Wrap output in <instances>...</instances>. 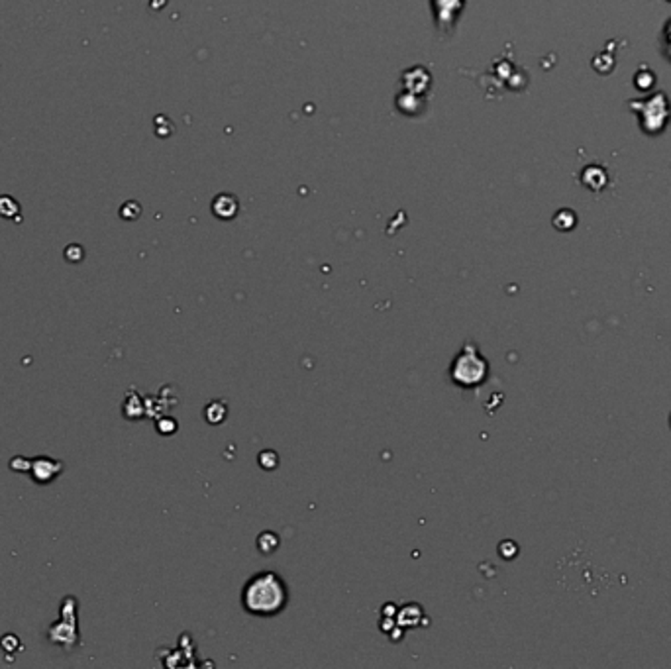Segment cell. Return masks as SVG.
Segmentation results:
<instances>
[{
	"mask_svg": "<svg viewBox=\"0 0 671 669\" xmlns=\"http://www.w3.org/2000/svg\"><path fill=\"white\" fill-rule=\"evenodd\" d=\"M287 605L289 587L275 571H259L249 577L242 589V607L253 616H277L279 612L285 611Z\"/></svg>",
	"mask_w": 671,
	"mask_h": 669,
	"instance_id": "1",
	"label": "cell"
},
{
	"mask_svg": "<svg viewBox=\"0 0 671 669\" xmlns=\"http://www.w3.org/2000/svg\"><path fill=\"white\" fill-rule=\"evenodd\" d=\"M449 377L461 389L479 387L485 383V379L489 377V364L473 341H467L454 357L449 365Z\"/></svg>",
	"mask_w": 671,
	"mask_h": 669,
	"instance_id": "2",
	"label": "cell"
},
{
	"mask_svg": "<svg viewBox=\"0 0 671 669\" xmlns=\"http://www.w3.org/2000/svg\"><path fill=\"white\" fill-rule=\"evenodd\" d=\"M670 424H671V422H670Z\"/></svg>",
	"mask_w": 671,
	"mask_h": 669,
	"instance_id": "7",
	"label": "cell"
},
{
	"mask_svg": "<svg viewBox=\"0 0 671 669\" xmlns=\"http://www.w3.org/2000/svg\"><path fill=\"white\" fill-rule=\"evenodd\" d=\"M157 430L165 436L173 434V432L177 430L175 420H171V418H163V420H159V422H157Z\"/></svg>",
	"mask_w": 671,
	"mask_h": 669,
	"instance_id": "6",
	"label": "cell"
},
{
	"mask_svg": "<svg viewBox=\"0 0 671 669\" xmlns=\"http://www.w3.org/2000/svg\"><path fill=\"white\" fill-rule=\"evenodd\" d=\"M204 414H206V420H208L211 424H220L224 418H226V414H228V409L224 407L220 400H216V402H211V404L206 407Z\"/></svg>",
	"mask_w": 671,
	"mask_h": 669,
	"instance_id": "5",
	"label": "cell"
},
{
	"mask_svg": "<svg viewBox=\"0 0 671 669\" xmlns=\"http://www.w3.org/2000/svg\"><path fill=\"white\" fill-rule=\"evenodd\" d=\"M61 470H63V463L49 458H35L30 465L35 483H49L57 473H61Z\"/></svg>",
	"mask_w": 671,
	"mask_h": 669,
	"instance_id": "3",
	"label": "cell"
},
{
	"mask_svg": "<svg viewBox=\"0 0 671 669\" xmlns=\"http://www.w3.org/2000/svg\"><path fill=\"white\" fill-rule=\"evenodd\" d=\"M279 548V538L273 532H261L258 538V550L265 555H269Z\"/></svg>",
	"mask_w": 671,
	"mask_h": 669,
	"instance_id": "4",
	"label": "cell"
}]
</instances>
